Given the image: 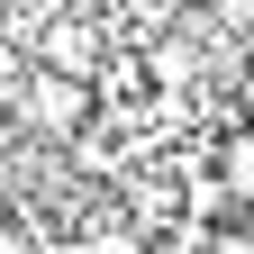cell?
<instances>
[{"mask_svg": "<svg viewBox=\"0 0 254 254\" xmlns=\"http://www.w3.org/2000/svg\"><path fill=\"white\" fill-rule=\"evenodd\" d=\"M18 109H27L37 136H64V145H73L82 127H91V82H73V73H27L18 82Z\"/></svg>", "mask_w": 254, "mask_h": 254, "instance_id": "cell-1", "label": "cell"}, {"mask_svg": "<svg viewBox=\"0 0 254 254\" xmlns=\"http://www.w3.org/2000/svg\"><path fill=\"white\" fill-rule=\"evenodd\" d=\"M37 73H73V82H91V73H100V37H91L82 18H55L46 37H37Z\"/></svg>", "mask_w": 254, "mask_h": 254, "instance_id": "cell-2", "label": "cell"}, {"mask_svg": "<svg viewBox=\"0 0 254 254\" xmlns=\"http://www.w3.org/2000/svg\"><path fill=\"white\" fill-rule=\"evenodd\" d=\"M218 173H227V190H236V200L254 209V136H245V127H236L227 145H218Z\"/></svg>", "mask_w": 254, "mask_h": 254, "instance_id": "cell-3", "label": "cell"}, {"mask_svg": "<svg viewBox=\"0 0 254 254\" xmlns=\"http://www.w3.org/2000/svg\"><path fill=\"white\" fill-rule=\"evenodd\" d=\"M209 254H254V236H245V227H218V236H209Z\"/></svg>", "mask_w": 254, "mask_h": 254, "instance_id": "cell-4", "label": "cell"}, {"mask_svg": "<svg viewBox=\"0 0 254 254\" xmlns=\"http://www.w3.org/2000/svg\"><path fill=\"white\" fill-rule=\"evenodd\" d=\"M236 109H245V136H254V64L236 73Z\"/></svg>", "mask_w": 254, "mask_h": 254, "instance_id": "cell-5", "label": "cell"}, {"mask_svg": "<svg viewBox=\"0 0 254 254\" xmlns=\"http://www.w3.org/2000/svg\"><path fill=\"white\" fill-rule=\"evenodd\" d=\"M82 254H136V236H91Z\"/></svg>", "mask_w": 254, "mask_h": 254, "instance_id": "cell-6", "label": "cell"}, {"mask_svg": "<svg viewBox=\"0 0 254 254\" xmlns=\"http://www.w3.org/2000/svg\"><path fill=\"white\" fill-rule=\"evenodd\" d=\"M0 9H9V0H0Z\"/></svg>", "mask_w": 254, "mask_h": 254, "instance_id": "cell-7", "label": "cell"}]
</instances>
